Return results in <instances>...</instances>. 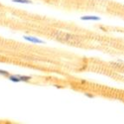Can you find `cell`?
<instances>
[{"instance_id":"277c9868","label":"cell","mask_w":124,"mask_h":124,"mask_svg":"<svg viewBox=\"0 0 124 124\" xmlns=\"http://www.w3.org/2000/svg\"><path fill=\"white\" fill-rule=\"evenodd\" d=\"M18 78L20 79V82H23V83H27L31 81V77H27V76H22V75H17Z\"/></svg>"},{"instance_id":"52a82bcc","label":"cell","mask_w":124,"mask_h":124,"mask_svg":"<svg viewBox=\"0 0 124 124\" xmlns=\"http://www.w3.org/2000/svg\"><path fill=\"white\" fill-rule=\"evenodd\" d=\"M84 95H85V96H87V97H89V98H94V97H95V95H92V94L88 93V92H86V93H84Z\"/></svg>"},{"instance_id":"5b68a950","label":"cell","mask_w":124,"mask_h":124,"mask_svg":"<svg viewBox=\"0 0 124 124\" xmlns=\"http://www.w3.org/2000/svg\"><path fill=\"white\" fill-rule=\"evenodd\" d=\"M14 3H19V4H32V1L31 0H11Z\"/></svg>"},{"instance_id":"6da1fadb","label":"cell","mask_w":124,"mask_h":124,"mask_svg":"<svg viewBox=\"0 0 124 124\" xmlns=\"http://www.w3.org/2000/svg\"><path fill=\"white\" fill-rule=\"evenodd\" d=\"M23 37L24 38V40L30 42V43H32V44H45V42H44V40H41V39H39V38H37V37H31V36H23Z\"/></svg>"},{"instance_id":"8992f818","label":"cell","mask_w":124,"mask_h":124,"mask_svg":"<svg viewBox=\"0 0 124 124\" xmlns=\"http://www.w3.org/2000/svg\"><path fill=\"white\" fill-rule=\"evenodd\" d=\"M0 75L1 76H3V77H9L10 76V72H8V71L6 70H0Z\"/></svg>"},{"instance_id":"7a4b0ae2","label":"cell","mask_w":124,"mask_h":124,"mask_svg":"<svg viewBox=\"0 0 124 124\" xmlns=\"http://www.w3.org/2000/svg\"><path fill=\"white\" fill-rule=\"evenodd\" d=\"M80 19L83 21H100L101 17L97 16H83V17H81Z\"/></svg>"},{"instance_id":"3957f363","label":"cell","mask_w":124,"mask_h":124,"mask_svg":"<svg viewBox=\"0 0 124 124\" xmlns=\"http://www.w3.org/2000/svg\"><path fill=\"white\" fill-rule=\"evenodd\" d=\"M7 78L9 79L10 81H11L12 83H21L20 82V79L18 78V77H17V75H10L9 77H7Z\"/></svg>"}]
</instances>
